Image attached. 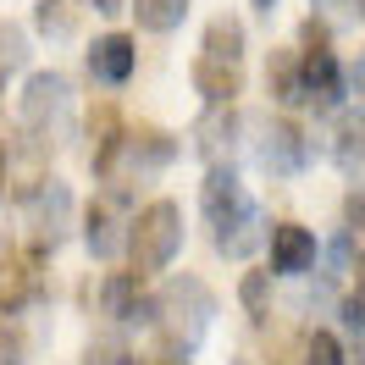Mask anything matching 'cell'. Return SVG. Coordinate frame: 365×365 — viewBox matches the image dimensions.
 Wrapping results in <instances>:
<instances>
[{"label": "cell", "instance_id": "83f0119b", "mask_svg": "<svg viewBox=\"0 0 365 365\" xmlns=\"http://www.w3.org/2000/svg\"><path fill=\"white\" fill-rule=\"evenodd\" d=\"M6 155H11V133L0 128V200H6Z\"/></svg>", "mask_w": 365, "mask_h": 365}, {"label": "cell", "instance_id": "6da1fadb", "mask_svg": "<svg viewBox=\"0 0 365 365\" xmlns=\"http://www.w3.org/2000/svg\"><path fill=\"white\" fill-rule=\"evenodd\" d=\"M200 210H205V227H210L216 255H227V260H250V255L266 244V216H260V205L250 200V188L238 182L232 160H210V166H205Z\"/></svg>", "mask_w": 365, "mask_h": 365}, {"label": "cell", "instance_id": "7c38bea8", "mask_svg": "<svg viewBox=\"0 0 365 365\" xmlns=\"http://www.w3.org/2000/svg\"><path fill=\"white\" fill-rule=\"evenodd\" d=\"M266 244H272V277H304L316 272V232L304 227V222H272V232H266Z\"/></svg>", "mask_w": 365, "mask_h": 365}, {"label": "cell", "instance_id": "7a4b0ae2", "mask_svg": "<svg viewBox=\"0 0 365 365\" xmlns=\"http://www.w3.org/2000/svg\"><path fill=\"white\" fill-rule=\"evenodd\" d=\"M210 321H216V294L205 288V277L182 272V277H172V282L155 294V316H150V327L160 332L166 354H194V349L205 343Z\"/></svg>", "mask_w": 365, "mask_h": 365}, {"label": "cell", "instance_id": "5bb4252c", "mask_svg": "<svg viewBox=\"0 0 365 365\" xmlns=\"http://www.w3.org/2000/svg\"><path fill=\"white\" fill-rule=\"evenodd\" d=\"M138 72V45L128 34H100L89 45V78L106 83V89H122L128 78Z\"/></svg>", "mask_w": 365, "mask_h": 365}, {"label": "cell", "instance_id": "8992f818", "mask_svg": "<svg viewBox=\"0 0 365 365\" xmlns=\"http://www.w3.org/2000/svg\"><path fill=\"white\" fill-rule=\"evenodd\" d=\"M67 111H72V83L61 72H28L23 83V133H34L39 144H61L67 133Z\"/></svg>", "mask_w": 365, "mask_h": 365}, {"label": "cell", "instance_id": "ba28073f", "mask_svg": "<svg viewBox=\"0 0 365 365\" xmlns=\"http://www.w3.org/2000/svg\"><path fill=\"white\" fill-rule=\"evenodd\" d=\"M45 250H6L0 255V316H23L34 299H45Z\"/></svg>", "mask_w": 365, "mask_h": 365}, {"label": "cell", "instance_id": "ac0fdd59", "mask_svg": "<svg viewBox=\"0 0 365 365\" xmlns=\"http://www.w3.org/2000/svg\"><path fill=\"white\" fill-rule=\"evenodd\" d=\"M266 94L282 111H299V56L294 50H272V61H266Z\"/></svg>", "mask_w": 365, "mask_h": 365}, {"label": "cell", "instance_id": "f546056e", "mask_svg": "<svg viewBox=\"0 0 365 365\" xmlns=\"http://www.w3.org/2000/svg\"><path fill=\"white\" fill-rule=\"evenodd\" d=\"M255 6H260V11H272V6H277V0H255Z\"/></svg>", "mask_w": 365, "mask_h": 365}, {"label": "cell", "instance_id": "ffe728a7", "mask_svg": "<svg viewBox=\"0 0 365 365\" xmlns=\"http://www.w3.org/2000/svg\"><path fill=\"white\" fill-rule=\"evenodd\" d=\"M128 11H133V23L144 28V34H172V28L188 17V0H133Z\"/></svg>", "mask_w": 365, "mask_h": 365}, {"label": "cell", "instance_id": "8fae6325", "mask_svg": "<svg viewBox=\"0 0 365 365\" xmlns=\"http://www.w3.org/2000/svg\"><path fill=\"white\" fill-rule=\"evenodd\" d=\"M23 205L34 210V250L50 255L61 238H67V227H72V188L61 178H45Z\"/></svg>", "mask_w": 365, "mask_h": 365}, {"label": "cell", "instance_id": "44dd1931", "mask_svg": "<svg viewBox=\"0 0 365 365\" xmlns=\"http://www.w3.org/2000/svg\"><path fill=\"white\" fill-rule=\"evenodd\" d=\"M238 304L250 310L255 327H266V316H272V266H260V272H244V282H238Z\"/></svg>", "mask_w": 365, "mask_h": 365}, {"label": "cell", "instance_id": "3957f363", "mask_svg": "<svg viewBox=\"0 0 365 365\" xmlns=\"http://www.w3.org/2000/svg\"><path fill=\"white\" fill-rule=\"evenodd\" d=\"M299 106H310L316 116H332L343 106V61L338 50H332V28L321 23V17H304L299 28Z\"/></svg>", "mask_w": 365, "mask_h": 365}, {"label": "cell", "instance_id": "4316f807", "mask_svg": "<svg viewBox=\"0 0 365 365\" xmlns=\"http://www.w3.org/2000/svg\"><path fill=\"white\" fill-rule=\"evenodd\" d=\"M343 89H349V100L365 111V50H360V61H354V72H343Z\"/></svg>", "mask_w": 365, "mask_h": 365}, {"label": "cell", "instance_id": "52a82bcc", "mask_svg": "<svg viewBox=\"0 0 365 365\" xmlns=\"http://www.w3.org/2000/svg\"><path fill=\"white\" fill-rule=\"evenodd\" d=\"M178 133H166V128H150V122H138L122 133V150H116V166L111 178L122 182H144V178H160L172 160H178Z\"/></svg>", "mask_w": 365, "mask_h": 365}, {"label": "cell", "instance_id": "d4e9b609", "mask_svg": "<svg viewBox=\"0 0 365 365\" xmlns=\"http://www.w3.org/2000/svg\"><path fill=\"white\" fill-rule=\"evenodd\" d=\"M343 332L365 343V288H360V282H354V288H349V299H343Z\"/></svg>", "mask_w": 365, "mask_h": 365}, {"label": "cell", "instance_id": "e0dca14e", "mask_svg": "<svg viewBox=\"0 0 365 365\" xmlns=\"http://www.w3.org/2000/svg\"><path fill=\"white\" fill-rule=\"evenodd\" d=\"M332 160H338V172L349 182L365 178V111L354 106V111L338 116V138H332Z\"/></svg>", "mask_w": 365, "mask_h": 365}, {"label": "cell", "instance_id": "1f68e13d", "mask_svg": "<svg viewBox=\"0 0 365 365\" xmlns=\"http://www.w3.org/2000/svg\"><path fill=\"white\" fill-rule=\"evenodd\" d=\"M232 365H250V360H232Z\"/></svg>", "mask_w": 365, "mask_h": 365}, {"label": "cell", "instance_id": "5b68a950", "mask_svg": "<svg viewBox=\"0 0 365 365\" xmlns=\"http://www.w3.org/2000/svg\"><path fill=\"white\" fill-rule=\"evenodd\" d=\"M128 222H133V182L106 178V188H100L89 200V210H83V244H89L94 260H116V255H122Z\"/></svg>", "mask_w": 365, "mask_h": 365}, {"label": "cell", "instance_id": "4fadbf2b", "mask_svg": "<svg viewBox=\"0 0 365 365\" xmlns=\"http://www.w3.org/2000/svg\"><path fill=\"white\" fill-rule=\"evenodd\" d=\"M83 133H89V166H94V178L106 182V178H111V166H116V150H122L128 122H122V111H116L111 100H94Z\"/></svg>", "mask_w": 365, "mask_h": 365}, {"label": "cell", "instance_id": "30bf717a", "mask_svg": "<svg viewBox=\"0 0 365 365\" xmlns=\"http://www.w3.org/2000/svg\"><path fill=\"white\" fill-rule=\"evenodd\" d=\"M260 166L272 172V178H299L304 172V160H310V138L299 128L294 116H272L266 128H260Z\"/></svg>", "mask_w": 365, "mask_h": 365}, {"label": "cell", "instance_id": "603a6c76", "mask_svg": "<svg viewBox=\"0 0 365 365\" xmlns=\"http://www.w3.org/2000/svg\"><path fill=\"white\" fill-rule=\"evenodd\" d=\"M28 349L34 338H28L23 316H0V365H28Z\"/></svg>", "mask_w": 365, "mask_h": 365}, {"label": "cell", "instance_id": "9c48e42d", "mask_svg": "<svg viewBox=\"0 0 365 365\" xmlns=\"http://www.w3.org/2000/svg\"><path fill=\"white\" fill-rule=\"evenodd\" d=\"M100 310H106L116 327H150V316H155L150 277L144 272H111L100 282Z\"/></svg>", "mask_w": 365, "mask_h": 365}, {"label": "cell", "instance_id": "2e32d148", "mask_svg": "<svg viewBox=\"0 0 365 365\" xmlns=\"http://www.w3.org/2000/svg\"><path fill=\"white\" fill-rule=\"evenodd\" d=\"M238 100L232 106H205V116L194 122V150L205 155V166L210 160H227L232 155V144H238Z\"/></svg>", "mask_w": 365, "mask_h": 365}, {"label": "cell", "instance_id": "484cf974", "mask_svg": "<svg viewBox=\"0 0 365 365\" xmlns=\"http://www.w3.org/2000/svg\"><path fill=\"white\" fill-rule=\"evenodd\" d=\"M343 227L354 232V238L365 232V194H349V200H343Z\"/></svg>", "mask_w": 365, "mask_h": 365}, {"label": "cell", "instance_id": "4dcf8cb0", "mask_svg": "<svg viewBox=\"0 0 365 365\" xmlns=\"http://www.w3.org/2000/svg\"><path fill=\"white\" fill-rule=\"evenodd\" d=\"M6 78H11V72H6V67H0V89H6Z\"/></svg>", "mask_w": 365, "mask_h": 365}, {"label": "cell", "instance_id": "277c9868", "mask_svg": "<svg viewBox=\"0 0 365 365\" xmlns=\"http://www.w3.org/2000/svg\"><path fill=\"white\" fill-rule=\"evenodd\" d=\"M182 250V210L178 200H150V205L133 210V222H128V260H133V272L155 277L166 272Z\"/></svg>", "mask_w": 365, "mask_h": 365}, {"label": "cell", "instance_id": "cb8c5ba5", "mask_svg": "<svg viewBox=\"0 0 365 365\" xmlns=\"http://www.w3.org/2000/svg\"><path fill=\"white\" fill-rule=\"evenodd\" d=\"M83 365H133V354H128L122 338H94L89 349H83Z\"/></svg>", "mask_w": 365, "mask_h": 365}, {"label": "cell", "instance_id": "9a60e30c", "mask_svg": "<svg viewBox=\"0 0 365 365\" xmlns=\"http://www.w3.org/2000/svg\"><path fill=\"white\" fill-rule=\"evenodd\" d=\"M188 78H194V89L205 94V106H232V100L244 94V61H216L205 50L194 56Z\"/></svg>", "mask_w": 365, "mask_h": 365}, {"label": "cell", "instance_id": "d6986e66", "mask_svg": "<svg viewBox=\"0 0 365 365\" xmlns=\"http://www.w3.org/2000/svg\"><path fill=\"white\" fill-rule=\"evenodd\" d=\"M78 17H83L78 0H39V6H34V28H39L45 39H72V34H78Z\"/></svg>", "mask_w": 365, "mask_h": 365}, {"label": "cell", "instance_id": "7402d4cb", "mask_svg": "<svg viewBox=\"0 0 365 365\" xmlns=\"http://www.w3.org/2000/svg\"><path fill=\"white\" fill-rule=\"evenodd\" d=\"M304 365H349V349L338 332L316 327V332H304Z\"/></svg>", "mask_w": 365, "mask_h": 365}, {"label": "cell", "instance_id": "f1b7e54d", "mask_svg": "<svg viewBox=\"0 0 365 365\" xmlns=\"http://www.w3.org/2000/svg\"><path fill=\"white\" fill-rule=\"evenodd\" d=\"M78 6H94L100 17H116V11H122V0H78Z\"/></svg>", "mask_w": 365, "mask_h": 365}]
</instances>
